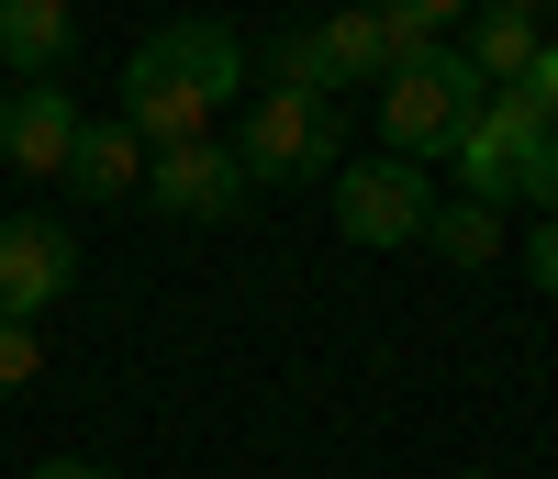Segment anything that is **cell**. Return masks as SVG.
Instances as JSON below:
<instances>
[{"mask_svg":"<svg viewBox=\"0 0 558 479\" xmlns=\"http://www.w3.org/2000/svg\"><path fill=\"white\" fill-rule=\"evenodd\" d=\"M425 223H436V179L413 157L336 168V234H347V246H425Z\"/></svg>","mask_w":558,"mask_h":479,"instance_id":"3957f363","label":"cell"},{"mask_svg":"<svg viewBox=\"0 0 558 479\" xmlns=\"http://www.w3.org/2000/svg\"><path fill=\"white\" fill-rule=\"evenodd\" d=\"M536 45H547V34H536V12H470V45H458V57H470L492 89H514V78L536 67Z\"/></svg>","mask_w":558,"mask_h":479,"instance_id":"7c38bea8","label":"cell"},{"mask_svg":"<svg viewBox=\"0 0 558 479\" xmlns=\"http://www.w3.org/2000/svg\"><path fill=\"white\" fill-rule=\"evenodd\" d=\"M525 201H536V212H558V123L536 134V157H525Z\"/></svg>","mask_w":558,"mask_h":479,"instance_id":"e0dca14e","label":"cell"},{"mask_svg":"<svg viewBox=\"0 0 558 479\" xmlns=\"http://www.w3.org/2000/svg\"><path fill=\"white\" fill-rule=\"evenodd\" d=\"M481 12H536V0H481Z\"/></svg>","mask_w":558,"mask_h":479,"instance_id":"d6986e66","label":"cell"},{"mask_svg":"<svg viewBox=\"0 0 558 479\" xmlns=\"http://www.w3.org/2000/svg\"><path fill=\"white\" fill-rule=\"evenodd\" d=\"M78 89L68 78H23L12 101H0V168L12 179H68V146H78Z\"/></svg>","mask_w":558,"mask_h":479,"instance_id":"ba28073f","label":"cell"},{"mask_svg":"<svg viewBox=\"0 0 558 479\" xmlns=\"http://www.w3.org/2000/svg\"><path fill=\"white\" fill-rule=\"evenodd\" d=\"M525 279L558 302V212H536V234H525Z\"/></svg>","mask_w":558,"mask_h":479,"instance_id":"2e32d148","label":"cell"},{"mask_svg":"<svg viewBox=\"0 0 558 479\" xmlns=\"http://www.w3.org/2000/svg\"><path fill=\"white\" fill-rule=\"evenodd\" d=\"M68 45H78L68 0H0V67H12V78H57Z\"/></svg>","mask_w":558,"mask_h":479,"instance_id":"30bf717a","label":"cell"},{"mask_svg":"<svg viewBox=\"0 0 558 479\" xmlns=\"http://www.w3.org/2000/svg\"><path fill=\"white\" fill-rule=\"evenodd\" d=\"M34 479H112L101 457H34Z\"/></svg>","mask_w":558,"mask_h":479,"instance_id":"ac0fdd59","label":"cell"},{"mask_svg":"<svg viewBox=\"0 0 558 479\" xmlns=\"http://www.w3.org/2000/svg\"><path fill=\"white\" fill-rule=\"evenodd\" d=\"M246 189H257L246 157L213 146V134H202V146H157V157H146V201H157L168 223H235Z\"/></svg>","mask_w":558,"mask_h":479,"instance_id":"52a82bcc","label":"cell"},{"mask_svg":"<svg viewBox=\"0 0 558 479\" xmlns=\"http://www.w3.org/2000/svg\"><path fill=\"white\" fill-rule=\"evenodd\" d=\"M324 57H336L347 89L391 78V12H380V0H357V12H324Z\"/></svg>","mask_w":558,"mask_h":479,"instance_id":"8fae6325","label":"cell"},{"mask_svg":"<svg viewBox=\"0 0 558 479\" xmlns=\"http://www.w3.org/2000/svg\"><path fill=\"white\" fill-rule=\"evenodd\" d=\"M425 246H436L447 268H492V257H502V212H492V201H436Z\"/></svg>","mask_w":558,"mask_h":479,"instance_id":"5bb4252c","label":"cell"},{"mask_svg":"<svg viewBox=\"0 0 558 479\" xmlns=\"http://www.w3.org/2000/svg\"><path fill=\"white\" fill-rule=\"evenodd\" d=\"M536 134H547V112L525 101V89H492V101H481V123L470 134H458V201H525V157H536Z\"/></svg>","mask_w":558,"mask_h":479,"instance_id":"5b68a950","label":"cell"},{"mask_svg":"<svg viewBox=\"0 0 558 479\" xmlns=\"http://www.w3.org/2000/svg\"><path fill=\"white\" fill-rule=\"evenodd\" d=\"M223 101H246V45H235V23H213V12L168 23V34H146L123 57V123L146 134V157L157 146H202Z\"/></svg>","mask_w":558,"mask_h":479,"instance_id":"6da1fadb","label":"cell"},{"mask_svg":"<svg viewBox=\"0 0 558 479\" xmlns=\"http://www.w3.org/2000/svg\"><path fill=\"white\" fill-rule=\"evenodd\" d=\"M235 157H246V179H268V189H291V179H336V101H302V89H268V101H246Z\"/></svg>","mask_w":558,"mask_h":479,"instance_id":"277c9868","label":"cell"},{"mask_svg":"<svg viewBox=\"0 0 558 479\" xmlns=\"http://www.w3.org/2000/svg\"><path fill=\"white\" fill-rule=\"evenodd\" d=\"M68 189H78V201H146V134H134L123 112L78 123V146H68Z\"/></svg>","mask_w":558,"mask_h":479,"instance_id":"9c48e42d","label":"cell"},{"mask_svg":"<svg viewBox=\"0 0 558 479\" xmlns=\"http://www.w3.org/2000/svg\"><path fill=\"white\" fill-rule=\"evenodd\" d=\"M34 368H45L34 323H0V402H12V391H34Z\"/></svg>","mask_w":558,"mask_h":479,"instance_id":"9a60e30c","label":"cell"},{"mask_svg":"<svg viewBox=\"0 0 558 479\" xmlns=\"http://www.w3.org/2000/svg\"><path fill=\"white\" fill-rule=\"evenodd\" d=\"M268 89H302V101H347L336 57H324V23H291V34H268Z\"/></svg>","mask_w":558,"mask_h":479,"instance_id":"4fadbf2b","label":"cell"},{"mask_svg":"<svg viewBox=\"0 0 558 479\" xmlns=\"http://www.w3.org/2000/svg\"><path fill=\"white\" fill-rule=\"evenodd\" d=\"M78 291V234L57 212H0V323H34Z\"/></svg>","mask_w":558,"mask_h":479,"instance_id":"8992f818","label":"cell"},{"mask_svg":"<svg viewBox=\"0 0 558 479\" xmlns=\"http://www.w3.org/2000/svg\"><path fill=\"white\" fill-rule=\"evenodd\" d=\"M481 101H492V78L458 57V45H436V57H413V67H391L380 78V157H447L458 134L481 123Z\"/></svg>","mask_w":558,"mask_h":479,"instance_id":"7a4b0ae2","label":"cell"}]
</instances>
